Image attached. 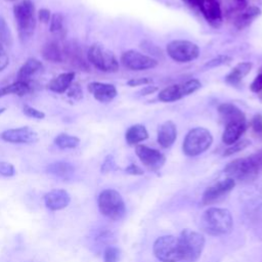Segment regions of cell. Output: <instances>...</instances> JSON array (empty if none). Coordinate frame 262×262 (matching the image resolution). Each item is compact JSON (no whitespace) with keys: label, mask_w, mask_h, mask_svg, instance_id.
Masks as SVG:
<instances>
[{"label":"cell","mask_w":262,"mask_h":262,"mask_svg":"<svg viewBox=\"0 0 262 262\" xmlns=\"http://www.w3.org/2000/svg\"><path fill=\"white\" fill-rule=\"evenodd\" d=\"M201 227L210 235H226L233 227L232 215L227 209L210 207L201 217Z\"/></svg>","instance_id":"1"},{"label":"cell","mask_w":262,"mask_h":262,"mask_svg":"<svg viewBox=\"0 0 262 262\" xmlns=\"http://www.w3.org/2000/svg\"><path fill=\"white\" fill-rule=\"evenodd\" d=\"M99 212L106 218L118 221L126 214V206L122 195L115 189H103L97 198Z\"/></svg>","instance_id":"2"},{"label":"cell","mask_w":262,"mask_h":262,"mask_svg":"<svg viewBox=\"0 0 262 262\" xmlns=\"http://www.w3.org/2000/svg\"><path fill=\"white\" fill-rule=\"evenodd\" d=\"M13 14L19 38L26 41L36 27L34 3L31 0H21L13 6Z\"/></svg>","instance_id":"3"},{"label":"cell","mask_w":262,"mask_h":262,"mask_svg":"<svg viewBox=\"0 0 262 262\" xmlns=\"http://www.w3.org/2000/svg\"><path fill=\"white\" fill-rule=\"evenodd\" d=\"M178 238L182 261L195 262L201 257L205 247L204 235L198 231L187 228L181 231Z\"/></svg>","instance_id":"4"},{"label":"cell","mask_w":262,"mask_h":262,"mask_svg":"<svg viewBox=\"0 0 262 262\" xmlns=\"http://www.w3.org/2000/svg\"><path fill=\"white\" fill-rule=\"evenodd\" d=\"M212 143L211 132L204 127H195L186 134L182 143V150L188 157H195L206 151Z\"/></svg>","instance_id":"5"},{"label":"cell","mask_w":262,"mask_h":262,"mask_svg":"<svg viewBox=\"0 0 262 262\" xmlns=\"http://www.w3.org/2000/svg\"><path fill=\"white\" fill-rule=\"evenodd\" d=\"M262 169L256 161L254 155L246 158L235 159L229 162L225 168V174L234 180H251L255 178Z\"/></svg>","instance_id":"6"},{"label":"cell","mask_w":262,"mask_h":262,"mask_svg":"<svg viewBox=\"0 0 262 262\" xmlns=\"http://www.w3.org/2000/svg\"><path fill=\"white\" fill-rule=\"evenodd\" d=\"M88 61L97 70L105 73H116L119 70V61L113 51L103 45L95 43L90 46L87 53Z\"/></svg>","instance_id":"7"},{"label":"cell","mask_w":262,"mask_h":262,"mask_svg":"<svg viewBox=\"0 0 262 262\" xmlns=\"http://www.w3.org/2000/svg\"><path fill=\"white\" fill-rule=\"evenodd\" d=\"M152 251L161 262L182 261L179 238L174 235H162L158 237L152 246Z\"/></svg>","instance_id":"8"},{"label":"cell","mask_w":262,"mask_h":262,"mask_svg":"<svg viewBox=\"0 0 262 262\" xmlns=\"http://www.w3.org/2000/svg\"><path fill=\"white\" fill-rule=\"evenodd\" d=\"M167 54L177 62H189L200 55L199 46L188 40H173L167 44Z\"/></svg>","instance_id":"9"},{"label":"cell","mask_w":262,"mask_h":262,"mask_svg":"<svg viewBox=\"0 0 262 262\" xmlns=\"http://www.w3.org/2000/svg\"><path fill=\"white\" fill-rule=\"evenodd\" d=\"M121 62L126 69L131 71H144L158 66L156 58L132 49L125 51L121 55Z\"/></svg>","instance_id":"10"},{"label":"cell","mask_w":262,"mask_h":262,"mask_svg":"<svg viewBox=\"0 0 262 262\" xmlns=\"http://www.w3.org/2000/svg\"><path fill=\"white\" fill-rule=\"evenodd\" d=\"M234 186H235V180L230 177H226L225 179H222L214 183L213 185L205 189L202 195V204L204 206H209L220 201L228 192H230Z\"/></svg>","instance_id":"11"},{"label":"cell","mask_w":262,"mask_h":262,"mask_svg":"<svg viewBox=\"0 0 262 262\" xmlns=\"http://www.w3.org/2000/svg\"><path fill=\"white\" fill-rule=\"evenodd\" d=\"M135 152L140 162L150 171H159L166 162L164 154L156 148H151L143 144L136 145Z\"/></svg>","instance_id":"12"},{"label":"cell","mask_w":262,"mask_h":262,"mask_svg":"<svg viewBox=\"0 0 262 262\" xmlns=\"http://www.w3.org/2000/svg\"><path fill=\"white\" fill-rule=\"evenodd\" d=\"M1 138L10 143H35L38 141L39 136L38 133L28 127H19V128H12V129H7L1 133Z\"/></svg>","instance_id":"13"},{"label":"cell","mask_w":262,"mask_h":262,"mask_svg":"<svg viewBox=\"0 0 262 262\" xmlns=\"http://www.w3.org/2000/svg\"><path fill=\"white\" fill-rule=\"evenodd\" d=\"M71 202V196L69 192L64 189L55 188L48 191L44 195L45 207L49 211H59L68 207Z\"/></svg>","instance_id":"14"},{"label":"cell","mask_w":262,"mask_h":262,"mask_svg":"<svg viewBox=\"0 0 262 262\" xmlns=\"http://www.w3.org/2000/svg\"><path fill=\"white\" fill-rule=\"evenodd\" d=\"M88 91L99 102H110L118 94L117 88L110 83L91 82L88 84Z\"/></svg>","instance_id":"15"},{"label":"cell","mask_w":262,"mask_h":262,"mask_svg":"<svg viewBox=\"0 0 262 262\" xmlns=\"http://www.w3.org/2000/svg\"><path fill=\"white\" fill-rule=\"evenodd\" d=\"M200 11L211 26L218 28L221 25L222 10L217 0H205Z\"/></svg>","instance_id":"16"},{"label":"cell","mask_w":262,"mask_h":262,"mask_svg":"<svg viewBox=\"0 0 262 262\" xmlns=\"http://www.w3.org/2000/svg\"><path fill=\"white\" fill-rule=\"evenodd\" d=\"M218 113L224 125L231 122H246V116L243 111L230 102L221 103L218 106Z\"/></svg>","instance_id":"17"},{"label":"cell","mask_w":262,"mask_h":262,"mask_svg":"<svg viewBox=\"0 0 262 262\" xmlns=\"http://www.w3.org/2000/svg\"><path fill=\"white\" fill-rule=\"evenodd\" d=\"M177 128L172 121L164 122L158 129L157 140L163 148L170 147L176 140Z\"/></svg>","instance_id":"18"},{"label":"cell","mask_w":262,"mask_h":262,"mask_svg":"<svg viewBox=\"0 0 262 262\" xmlns=\"http://www.w3.org/2000/svg\"><path fill=\"white\" fill-rule=\"evenodd\" d=\"M246 128V122H231L226 124L222 133V142L226 145L235 143L239 140Z\"/></svg>","instance_id":"19"},{"label":"cell","mask_w":262,"mask_h":262,"mask_svg":"<svg viewBox=\"0 0 262 262\" xmlns=\"http://www.w3.org/2000/svg\"><path fill=\"white\" fill-rule=\"evenodd\" d=\"M46 172L54 177L66 180V179H70L73 176L75 172V168L69 162L57 161L49 164L46 168Z\"/></svg>","instance_id":"20"},{"label":"cell","mask_w":262,"mask_h":262,"mask_svg":"<svg viewBox=\"0 0 262 262\" xmlns=\"http://www.w3.org/2000/svg\"><path fill=\"white\" fill-rule=\"evenodd\" d=\"M74 78H75V72H67V73L59 74L48 83L47 87L49 90L53 92L64 93L73 83Z\"/></svg>","instance_id":"21"},{"label":"cell","mask_w":262,"mask_h":262,"mask_svg":"<svg viewBox=\"0 0 262 262\" xmlns=\"http://www.w3.org/2000/svg\"><path fill=\"white\" fill-rule=\"evenodd\" d=\"M261 15V9L257 6L245 8L234 19V26L237 30H244L249 27L255 18Z\"/></svg>","instance_id":"22"},{"label":"cell","mask_w":262,"mask_h":262,"mask_svg":"<svg viewBox=\"0 0 262 262\" xmlns=\"http://www.w3.org/2000/svg\"><path fill=\"white\" fill-rule=\"evenodd\" d=\"M253 63L250 61H244L237 63L230 73L225 77L226 83L230 85H237L252 70Z\"/></svg>","instance_id":"23"},{"label":"cell","mask_w":262,"mask_h":262,"mask_svg":"<svg viewBox=\"0 0 262 262\" xmlns=\"http://www.w3.org/2000/svg\"><path fill=\"white\" fill-rule=\"evenodd\" d=\"M42 69H43V64L39 59H37L35 57H30L20 67V69L17 73V81L27 82L28 79H30L33 75H35Z\"/></svg>","instance_id":"24"},{"label":"cell","mask_w":262,"mask_h":262,"mask_svg":"<svg viewBox=\"0 0 262 262\" xmlns=\"http://www.w3.org/2000/svg\"><path fill=\"white\" fill-rule=\"evenodd\" d=\"M185 92L182 84H173L170 85L163 90L160 91L158 94L159 100L163 102H172L181 99L182 97H185Z\"/></svg>","instance_id":"25"},{"label":"cell","mask_w":262,"mask_h":262,"mask_svg":"<svg viewBox=\"0 0 262 262\" xmlns=\"http://www.w3.org/2000/svg\"><path fill=\"white\" fill-rule=\"evenodd\" d=\"M148 137L146 128L141 124H135L129 127L125 133L126 142L129 145H135L141 141H144Z\"/></svg>","instance_id":"26"},{"label":"cell","mask_w":262,"mask_h":262,"mask_svg":"<svg viewBox=\"0 0 262 262\" xmlns=\"http://www.w3.org/2000/svg\"><path fill=\"white\" fill-rule=\"evenodd\" d=\"M41 54L44 59L51 62H61L62 52L55 41L46 42L41 48Z\"/></svg>","instance_id":"27"},{"label":"cell","mask_w":262,"mask_h":262,"mask_svg":"<svg viewBox=\"0 0 262 262\" xmlns=\"http://www.w3.org/2000/svg\"><path fill=\"white\" fill-rule=\"evenodd\" d=\"M30 92V85L25 81H16L12 84L0 88V97L8 94H15L17 96H24Z\"/></svg>","instance_id":"28"},{"label":"cell","mask_w":262,"mask_h":262,"mask_svg":"<svg viewBox=\"0 0 262 262\" xmlns=\"http://www.w3.org/2000/svg\"><path fill=\"white\" fill-rule=\"evenodd\" d=\"M66 54L69 57L70 61L76 66L77 68H80L82 70H88V63L84 60L83 55H82V51L80 49V47L76 44H70L67 47L66 50Z\"/></svg>","instance_id":"29"},{"label":"cell","mask_w":262,"mask_h":262,"mask_svg":"<svg viewBox=\"0 0 262 262\" xmlns=\"http://www.w3.org/2000/svg\"><path fill=\"white\" fill-rule=\"evenodd\" d=\"M54 143L60 149H69V148L77 147L80 143V139L74 135L60 133L54 138Z\"/></svg>","instance_id":"30"},{"label":"cell","mask_w":262,"mask_h":262,"mask_svg":"<svg viewBox=\"0 0 262 262\" xmlns=\"http://www.w3.org/2000/svg\"><path fill=\"white\" fill-rule=\"evenodd\" d=\"M0 43L4 45H11L12 43V35L9 30V27L6 23V20L0 16Z\"/></svg>","instance_id":"31"},{"label":"cell","mask_w":262,"mask_h":262,"mask_svg":"<svg viewBox=\"0 0 262 262\" xmlns=\"http://www.w3.org/2000/svg\"><path fill=\"white\" fill-rule=\"evenodd\" d=\"M121 250L115 246H107L103 251V262H119Z\"/></svg>","instance_id":"32"},{"label":"cell","mask_w":262,"mask_h":262,"mask_svg":"<svg viewBox=\"0 0 262 262\" xmlns=\"http://www.w3.org/2000/svg\"><path fill=\"white\" fill-rule=\"evenodd\" d=\"M49 30L53 34H57L63 30V15L61 13H54L50 18Z\"/></svg>","instance_id":"33"},{"label":"cell","mask_w":262,"mask_h":262,"mask_svg":"<svg viewBox=\"0 0 262 262\" xmlns=\"http://www.w3.org/2000/svg\"><path fill=\"white\" fill-rule=\"evenodd\" d=\"M250 143H251V142H250V140H248V139L238 140V141H236L235 143L229 145V147H227V148L224 150L223 156L227 157V156H231V155H233V154H235V152H238V151L245 149Z\"/></svg>","instance_id":"34"},{"label":"cell","mask_w":262,"mask_h":262,"mask_svg":"<svg viewBox=\"0 0 262 262\" xmlns=\"http://www.w3.org/2000/svg\"><path fill=\"white\" fill-rule=\"evenodd\" d=\"M231 60H232V58L228 55H218V56L212 58L211 60H209L208 62H206L205 68H209V69L218 68V67H221L224 64H228Z\"/></svg>","instance_id":"35"},{"label":"cell","mask_w":262,"mask_h":262,"mask_svg":"<svg viewBox=\"0 0 262 262\" xmlns=\"http://www.w3.org/2000/svg\"><path fill=\"white\" fill-rule=\"evenodd\" d=\"M23 112L27 117H30V118H34V119H38V120L45 118V114L43 112H41L33 106H30V105H25L23 108Z\"/></svg>","instance_id":"36"},{"label":"cell","mask_w":262,"mask_h":262,"mask_svg":"<svg viewBox=\"0 0 262 262\" xmlns=\"http://www.w3.org/2000/svg\"><path fill=\"white\" fill-rule=\"evenodd\" d=\"M15 174V169L8 162H0V175L3 177H11Z\"/></svg>","instance_id":"37"},{"label":"cell","mask_w":262,"mask_h":262,"mask_svg":"<svg viewBox=\"0 0 262 262\" xmlns=\"http://www.w3.org/2000/svg\"><path fill=\"white\" fill-rule=\"evenodd\" d=\"M252 129L257 136L262 138V115L261 114H257L253 117Z\"/></svg>","instance_id":"38"},{"label":"cell","mask_w":262,"mask_h":262,"mask_svg":"<svg viewBox=\"0 0 262 262\" xmlns=\"http://www.w3.org/2000/svg\"><path fill=\"white\" fill-rule=\"evenodd\" d=\"M68 96L74 98V99H80L82 97V89L78 83H72L69 89L67 90Z\"/></svg>","instance_id":"39"},{"label":"cell","mask_w":262,"mask_h":262,"mask_svg":"<svg viewBox=\"0 0 262 262\" xmlns=\"http://www.w3.org/2000/svg\"><path fill=\"white\" fill-rule=\"evenodd\" d=\"M152 83V79L147 78V77H143V78H133L130 79L127 84L130 87H135V86H141V85H148Z\"/></svg>","instance_id":"40"},{"label":"cell","mask_w":262,"mask_h":262,"mask_svg":"<svg viewBox=\"0 0 262 262\" xmlns=\"http://www.w3.org/2000/svg\"><path fill=\"white\" fill-rule=\"evenodd\" d=\"M231 11H243L247 6V0H228Z\"/></svg>","instance_id":"41"},{"label":"cell","mask_w":262,"mask_h":262,"mask_svg":"<svg viewBox=\"0 0 262 262\" xmlns=\"http://www.w3.org/2000/svg\"><path fill=\"white\" fill-rule=\"evenodd\" d=\"M250 89L254 93H260L262 91V73L256 76L250 85Z\"/></svg>","instance_id":"42"},{"label":"cell","mask_w":262,"mask_h":262,"mask_svg":"<svg viewBox=\"0 0 262 262\" xmlns=\"http://www.w3.org/2000/svg\"><path fill=\"white\" fill-rule=\"evenodd\" d=\"M9 63L8 55L3 47V45L0 43V72H2Z\"/></svg>","instance_id":"43"},{"label":"cell","mask_w":262,"mask_h":262,"mask_svg":"<svg viewBox=\"0 0 262 262\" xmlns=\"http://www.w3.org/2000/svg\"><path fill=\"white\" fill-rule=\"evenodd\" d=\"M38 17L39 19L44 23V24H47L50 21V18H51V13H50V10L46 9V8H42L39 10L38 12Z\"/></svg>","instance_id":"44"},{"label":"cell","mask_w":262,"mask_h":262,"mask_svg":"<svg viewBox=\"0 0 262 262\" xmlns=\"http://www.w3.org/2000/svg\"><path fill=\"white\" fill-rule=\"evenodd\" d=\"M114 167V160H113V157L112 156H108L105 158L102 166H101V172L105 173V172H108L110 170H112Z\"/></svg>","instance_id":"45"},{"label":"cell","mask_w":262,"mask_h":262,"mask_svg":"<svg viewBox=\"0 0 262 262\" xmlns=\"http://www.w3.org/2000/svg\"><path fill=\"white\" fill-rule=\"evenodd\" d=\"M126 172L129 173V174H132V175H141V174H143V171L138 166H136L135 164H131L130 166H128L126 168Z\"/></svg>","instance_id":"46"},{"label":"cell","mask_w":262,"mask_h":262,"mask_svg":"<svg viewBox=\"0 0 262 262\" xmlns=\"http://www.w3.org/2000/svg\"><path fill=\"white\" fill-rule=\"evenodd\" d=\"M182 1L185 2L187 5H189L190 7L198 8L200 10V8L202 7L205 0H182Z\"/></svg>","instance_id":"47"},{"label":"cell","mask_w":262,"mask_h":262,"mask_svg":"<svg viewBox=\"0 0 262 262\" xmlns=\"http://www.w3.org/2000/svg\"><path fill=\"white\" fill-rule=\"evenodd\" d=\"M157 90H158V87H156V86H145L140 91V93H141V95H148V94H152Z\"/></svg>","instance_id":"48"},{"label":"cell","mask_w":262,"mask_h":262,"mask_svg":"<svg viewBox=\"0 0 262 262\" xmlns=\"http://www.w3.org/2000/svg\"><path fill=\"white\" fill-rule=\"evenodd\" d=\"M253 155L255 156V158H256L258 164L260 165V167H261V169H262V149L259 150V151H257V152H255V154H253Z\"/></svg>","instance_id":"49"},{"label":"cell","mask_w":262,"mask_h":262,"mask_svg":"<svg viewBox=\"0 0 262 262\" xmlns=\"http://www.w3.org/2000/svg\"><path fill=\"white\" fill-rule=\"evenodd\" d=\"M4 111H5V107H2V108H0V114H2Z\"/></svg>","instance_id":"50"},{"label":"cell","mask_w":262,"mask_h":262,"mask_svg":"<svg viewBox=\"0 0 262 262\" xmlns=\"http://www.w3.org/2000/svg\"><path fill=\"white\" fill-rule=\"evenodd\" d=\"M260 73H262V67H261V69H260Z\"/></svg>","instance_id":"51"},{"label":"cell","mask_w":262,"mask_h":262,"mask_svg":"<svg viewBox=\"0 0 262 262\" xmlns=\"http://www.w3.org/2000/svg\"><path fill=\"white\" fill-rule=\"evenodd\" d=\"M6 1H15V0H6Z\"/></svg>","instance_id":"52"},{"label":"cell","mask_w":262,"mask_h":262,"mask_svg":"<svg viewBox=\"0 0 262 262\" xmlns=\"http://www.w3.org/2000/svg\"><path fill=\"white\" fill-rule=\"evenodd\" d=\"M261 95V98H262V94H260Z\"/></svg>","instance_id":"53"}]
</instances>
